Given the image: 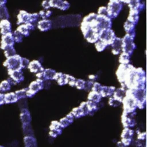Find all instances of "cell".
Here are the masks:
<instances>
[{
  "mask_svg": "<svg viewBox=\"0 0 147 147\" xmlns=\"http://www.w3.org/2000/svg\"><path fill=\"white\" fill-rule=\"evenodd\" d=\"M134 37L128 34H126L122 38V51L131 56L136 45L134 42Z\"/></svg>",
  "mask_w": 147,
  "mask_h": 147,
  "instance_id": "obj_4",
  "label": "cell"
},
{
  "mask_svg": "<svg viewBox=\"0 0 147 147\" xmlns=\"http://www.w3.org/2000/svg\"><path fill=\"white\" fill-rule=\"evenodd\" d=\"M141 2V0H121V2L127 3L130 9L133 8L137 3Z\"/></svg>",
  "mask_w": 147,
  "mask_h": 147,
  "instance_id": "obj_39",
  "label": "cell"
},
{
  "mask_svg": "<svg viewBox=\"0 0 147 147\" xmlns=\"http://www.w3.org/2000/svg\"><path fill=\"white\" fill-rule=\"evenodd\" d=\"M130 61V56L128 54L122 52L119 57V62L121 64H129Z\"/></svg>",
  "mask_w": 147,
  "mask_h": 147,
  "instance_id": "obj_30",
  "label": "cell"
},
{
  "mask_svg": "<svg viewBox=\"0 0 147 147\" xmlns=\"http://www.w3.org/2000/svg\"><path fill=\"white\" fill-rule=\"evenodd\" d=\"M34 29V25L30 24L27 23L24 24L19 25L17 28V30L23 36L27 37L30 34V32Z\"/></svg>",
  "mask_w": 147,
  "mask_h": 147,
  "instance_id": "obj_14",
  "label": "cell"
},
{
  "mask_svg": "<svg viewBox=\"0 0 147 147\" xmlns=\"http://www.w3.org/2000/svg\"><path fill=\"white\" fill-rule=\"evenodd\" d=\"M38 29L42 32H46L50 30L52 26V22L50 20H41L37 23Z\"/></svg>",
  "mask_w": 147,
  "mask_h": 147,
  "instance_id": "obj_18",
  "label": "cell"
},
{
  "mask_svg": "<svg viewBox=\"0 0 147 147\" xmlns=\"http://www.w3.org/2000/svg\"><path fill=\"white\" fill-rule=\"evenodd\" d=\"M138 138L140 140H144L146 138V133H141L138 134Z\"/></svg>",
  "mask_w": 147,
  "mask_h": 147,
  "instance_id": "obj_50",
  "label": "cell"
},
{
  "mask_svg": "<svg viewBox=\"0 0 147 147\" xmlns=\"http://www.w3.org/2000/svg\"><path fill=\"white\" fill-rule=\"evenodd\" d=\"M21 117H22V121L25 123V124H28V123H29L30 121V114L28 113V112H25L24 113L22 114H21Z\"/></svg>",
  "mask_w": 147,
  "mask_h": 147,
  "instance_id": "obj_43",
  "label": "cell"
},
{
  "mask_svg": "<svg viewBox=\"0 0 147 147\" xmlns=\"http://www.w3.org/2000/svg\"><path fill=\"white\" fill-rule=\"evenodd\" d=\"M7 2V0H0V5H5Z\"/></svg>",
  "mask_w": 147,
  "mask_h": 147,
  "instance_id": "obj_52",
  "label": "cell"
},
{
  "mask_svg": "<svg viewBox=\"0 0 147 147\" xmlns=\"http://www.w3.org/2000/svg\"><path fill=\"white\" fill-rule=\"evenodd\" d=\"M28 68L31 72L35 74H37L44 70V68L41 63L37 60H34L29 62Z\"/></svg>",
  "mask_w": 147,
  "mask_h": 147,
  "instance_id": "obj_16",
  "label": "cell"
},
{
  "mask_svg": "<svg viewBox=\"0 0 147 147\" xmlns=\"http://www.w3.org/2000/svg\"><path fill=\"white\" fill-rule=\"evenodd\" d=\"M56 72L52 69L47 68L44 69V70L36 74V76L38 79L44 80H54Z\"/></svg>",
  "mask_w": 147,
  "mask_h": 147,
  "instance_id": "obj_9",
  "label": "cell"
},
{
  "mask_svg": "<svg viewBox=\"0 0 147 147\" xmlns=\"http://www.w3.org/2000/svg\"><path fill=\"white\" fill-rule=\"evenodd\" d=\"M109 103L111 106H118L120 105L121 102H119V100H118L117 99H115L113 97H111L109 100Z\"/></svg>",
  "mask_w": 147,
  "mask_h": 147,
  "instance_id": "obj_45",
  "label": "cell"
},
{
  "mask_svg": "<svg viewBox=\"0 0 147 147\" xmlns=\"http://www.w3.org/2000/svg\"><path fill=\"white\" fill-rule=\"evenodd\" d=\"M134 134V131L129 128H125L122 131L121 137L122 142L125 146L129 145L132 142V138Z\"/></svg>",
  "mask_w": 147,
  "mask_h": 147,
  "instance_id": "obj_11",
  "label": "cell"
},
{
  "mask_svg": "<svg viewBox=\"0 0 147 147\" xmlns=\"http://www.w3.org/2000/svg\"><path fill=\"white\" fill-rule=\"evenodd\" d=\"M14 40L13 36V33H7L4 35H2L1 41V48L4 49L5 48L10 46H14Z\"/></svg>",
  "mask_w": 147,
  "mask_h": 147,
  "instance_id": "obj_10",
  "label": "cell"
},
{
  "mask_svg": "<svg viewBox=\"0 0 147 147\" xmlns=\"http://www.w3.org/2000/svg\"><path fill=\"white\" fill-rule=\"evenodd\" d=\"M107 46L108 45L105 42H103L100 40H98L95 43V48L97 50V51H98V52H102V51H104Z\"/></svg>",
  "mask_w": 147,
  "mask_h": 147,
  "instance_id": "obj_33",
  "label": "cell"
},
{
  "mask_svg": "<svg viewBox=\"0 0 147 147\" xmlns=\"http://www.w3.org/2000/svg\"><path fill=\"white\" fill-rule=\"evenodd\" d=\"M67 75L62 72H56L54 78V80H56L57 83L60 86H63L67 84Z\"/></svg>",
  "mask_w": 147,
  "mask_h": 147,
  "instance_id": "obj_21",
  "label": "cell"
},
{
  "mask_svg": "<svg viewBox=\"0 0 147 147\" xmlns=\"http://www.w3.org/2000/svg\"><path fill=\"white\" fill-rule=\"evenodd\" d=\"M122 122L123 123V126L125 128H129L131 127H134L136 125L135 121L134 119L130 117H128L125 115H122Z\"/></svg>",
  "mask_w": 147,
  "mask_h": 147,
  "instance_id": "obj_24",
  "label": "cell"
},
{
  "mask_svg": "<svg viewBox=\"0 0 147 147\" xmlns=\"http://www.w3.org/2000/svg\"><path fill=\"white\" fill-rule=\"evenodd\" d=\"M116 75L126 90L145 88V72L142 68H136L131 64H120Z\"/></svg>",
  "mask_w": 147,
  "mask_h": 147,
  "instance_id": "obj_1",
  "label": "cell"
},
{
  "mask_svg": "<svg viewBox=\"0 0 147 147\" xmlns=\"http://www.w3.org/2000/svg\"><path fill=\"white\" fill-rule=\"evenodd\" d=\"M126 90L122 87L117 88V90H115L113 95V97L117 99L119 102H122V99L126 95Z\"/></svg>",
  "mask_w": 147,
  "mask_h": 147,
  "instance_id": "obj_23",
  "label": "cell"
},
{
  "mask_svg": "<svg viewBox=\"0 0 147 147\" xmlns=\"http://www.w3.org/2000/svg\"><path fill=\"white\" fill-rule=\"evenodd\" d=\"M102 96L99 92L91 91L89 92L88 95V100L92 101L96 103H99L101 100Z\"/></svg>",
  "mask_w": 147,
  "mask_h": 147,
  "instance_id": "obj_26",
  "label": "cell"
},
{
  "mask_svg": "<svg viewBox=\"0 0 147 147\" xmlns=\"http://www.w3.org/2000/svg\"><path fill=\"white\" fill-rule=\"evenodd\" d=\"M73 121H71V119H69L67 117L63 118L62 119H60V121H59V123L60 125L61 126V127H65L67 126H68L71 123H72Z\"/></svg>",
  "mask_w": 147,
  "mask_h": 147,
  "instance_id": "obj_37",
  "label": "cell"
},
{
  "mask_svg": "<svg viewBox=\"0 0 147 147\" xmlns=\"http://www.w3.org/2000/svg\"><path fill=\"white\" fill-rule=\"evenodd\" d=\"M115 90V88L113 86H102L99 94L102 97L111 96L113 95V93Z\"/></svg>",
  "mask_w": 147,
  "mask_h": 147,
  "instance_id": "obj_20",
  "label": "cell"
},
{
  "mask_svg": "<svg viewBox=\"0 0 147 147\" xmlns=\"http://www.w3.org/2000/svg\"><path fill=\"white\" fill-rule=\"evenodd\" d=\"M9 18V14L8 9L5 5H0V19L8 20Z\"/></svg>",
  "mask_w": 147,
  "mask_h": 147,
  "instance_id": "obj_28",
  "label": "cell"
},
{
  "mask_svg": "<svg viewBox=\"0 0 147 147\" xmlns=\"http://www.w3.org/2000/svg\"><path fill=\"white\" fill-rule=\"evenodd\" d=\"M85 84V81L83 79H76L75 86L79 90H84Z\"/></svg>",
  "mask_w": 147,
  "mask_h": 147,
  "instance_id": "obj_40",
  "label": "cell"
},
{
  "mask_svg": "<svg viewBox=\"0 0 147 147\" xmlns=\"http://www.w3.org/2000/svg\"><path fill=\"white\" fill-rule=\"evenodd\" d=\"M13 82L9 78L8 80H5L2 81L0 84V92L7 91L10 89L11 85Z\"/></svg>",
  "mask_w": 147,
  "mask_h": 147,
  "instance_id": "obj_27",
  "label": "cell"
},
{
  "mask_svg": "<svg viewBox=\"0 0 147 147\" xmlns=\"http://www.w3.org/2000/svg\"><path fill=\"white\" fill-rule=\"evenodd\" d=\"M0 32L2 35L11 33V24L9 20H2L0 21Z\"/></svg>",
  "mask_w": 147,
  "mask_h": 147,
  "instance_id": "obj_17",
  "label": "cell"
},
{
  "mask_svg": "<svg viewBox=\"0 0 147 147\" xmlns=\"http://www.w3.org/2000/svg\"><path fill=\"white\" fill-rule=\"evenodd\" d=\"M26 90H27V88H24L18 91H17L15 92L18 99H22L26 96Z\"/></svg>",
  "mask_w": 147,
  "mask_h": 147,
  "instance_id": "obj_38",
  "label": "cell"
},
{
  "mask_svg": "<svg viewBox=\"0 0 147 147\" xmlns=\"http://www.w3.org/2000/svg\"><path fill=\"white\" fill-rule=\"evenodd\" d=\"M135 26H136V25L133 24V23H131L127 20L124 23V25H123L124 29H125L126 34H130L134 37H135V36H136Z\"/></svg>",
  "mask_w": 147,
  "mask_h": 147,
  "instance_id": "obj_22",
  "label": "cell"
},
{
  "mask_svg": "<svg viewBox=\"0 0 147 147\" xmlns=\"http://www.w3.org/2000/svg\"><path fill=\"white\" fill-rule=\"evenodd\" d=\"M122 7V2L117 0H110L107 7L109 17L111 19L116 18L121 12Z\"/></svg>",
  "mask_w": 147,
  "mask_h": 147,
  "instance_id": "obj_5",
  "label": "cell"
},
{
  "mask_svg": "<svg viewBox=\"0 0 147 147\" xmlns=\"http://www.w3.org/2000/svg\"><path fill=\"white\" fill-rule=\"evenodd\" d=\"M96 20L98 22V26L99 30L103 29H111L112 26L111 19L109 17L97 15Z\"/></svg>",
  "mask_w": 147,
  "mask_h": 147,
  "instance_id": "obj_8",
  "label": "cell"
},
{
  "mask_svg": "<svg viewBox=\"0 0 147 147\" xmlns=\"http://www.w3.org/2000/svg\"><path fill=\"white\" fill-rule=\"evenodd\" d=\"M76 80V79L74 76H72L71 75H67V81H68L67 83H68L69 86H71L72 87L75 86Z\"/></svg>",
  "mask_w": 147,
  "mask_h": 147,
  "instance_id": "obj_46",
  "label": "cell"
},
{
  "mask_svg": "<svg viewBox=\"0 0 147 147\" xmlns=\"http://www.w3.org/2000/svg\"><path fill=\"white\" fill-rule=\"evenodd\" d=\"M13 38H14L15 42L19 43V42H22L24 36L18 31L16 30L13 33Z\"/></svg>",
  "mask_w": 147,
  "mask_h": 147,
  "instance_id": "obj_36",
  "label": "cell"
},
{
  "mask_svg": "<svg viewBox=\"0 0 147 147\" xmlns=\"http://www.w3.org/2000/svg\"><path fill=\"white\" fill-rule=\"evenodd\" d=\"M4 55L6 58L10 57L16 55V51L14 46H10L5 48L4 49Z\"/></svg>",
  "mask_w": 147,
  "mask_h": 147,
  "instance_id": "obj_29",
  "label": "cell"
},
{
  "mask_svg": "<svg viewBox=\"0 0 147 147\" xmlns=\"http://www.w3.org/2000/svg\"><path fill=\"white\" fill-rule=\"evenodd\" d=\"M88 78L90 80L93 82V81L96 80L98 79V76H97V75H90L88 76Z\"/></svg>",
  "mask_w": 147,
  "mask_h": 147,
  "instance_id": "obj_51",
  "label": "cell"
},
{
  "mask_svg": "<svg viewBox=\"0 0 147 147\" xmlns=\"http://www.w3.org/2000/svg\"><path fill=\"white\" fill-rule=\"evenodd\" d=\"M39 14L38 13H31V17H30V23L34 25L36 23H37L39 19Z\"/></svg>",
  "mask_w": 147,
  "mask_h": 147,
  "instance_id": "obj_42",
  "label": "cell"
},
{
  "mask_svg": "<svg viewBox=\"0 0 147 147\" xmlns=\"http://www.w3.org/2000/svg\"><path fill=\"white\" fill-rule=\"evenodd\" d=\"M31 17V13H28L25 10H20L17 14V22L18 25L30 23Z\"/></svg>",
  "mask_w": 147,
  "mask_h": 147,
  "instance_id": "obj_15",
  "label": "cell"
},
{
  "mask_svg": "<svg viewBox=\"0 0 147 147\" xmlns=\"http://www.w3.org/2000/svg\"><path fill=\"white\" fill-rule=\"evenodd\" d=\"M41 6L44 7V9H48L50 8V5H49V0H44L42 2Z\"/></svg>",
  "mask_w": 147,
  "mask_h": 147,
  "instance_id": "obj_49",
  "label": "cell"
},
{
  "mask_svg": "<svg viewBox=\"0 0 147 147\" xmlns=\"http://www.w3.org/2000/svg\"><path fill=\"white\" fill-rule=\"evenodd\" d=\"M82 32L86 40L90 43H95L99 40V31L91 27L88 23L82 21L80 26Z\"/></svg>",
  "mask_w": 147,
  "mask_h": 147,
  "instance_id": "obj_2",
  "label": "cell"
},
{
  "mask_svg": "<svg viewBox=\"0 0 147 147\" xmlns=\"http://www.w3.org/2000/svg\"><path fill=\"white\" fill-rule=\"evenodd\" d=\"M26 147H37L36 140L32 136H28L25 138Z\"/></svg>",
  "mask_w": 147,
  "mask_h": 147,
  "instance_id": "obj_32",
  "label": "cell"
},
{
  "mask_svg": "<svg viewBox=\"0 0 147 147\" xmlns=\"http://www.w3.org/2000/svg\"><path fill=\"white\" fill-rule=\"evenodd\" d=\"M8 74L13 83H19L24 79L22 69L8 71Z\"/></svg>",
  "mask_w": 147,
  "mask_h": 147,
  "instance_id": "obj_12",
  "label": "cell"
},
{
  "mask_svg": "<svg viewBox=\"0 0 147 147\" xmlns=\"http://www.w3.org/2000/svg\"><path fill=\"white\" fill-rule=\"evenodd\" d=\"M71 114H72L74 117H75V118H80L83 115H84L83 111L79 107L74 109L72 110V111L71 112Z\"/></svg>",
  "mask_w": 147,
  "mask_h": 147,
  "instance_id": "obj_35",
  "label": "cell"
},
{
  "mask_svg": "<svg viewBox=\"0 0 147 147\" xmlns=\"http://www.w3.org/2000/svg\"><path fill=\"white\" fill-rule=\"evenodd\" d=\"M97 14L100 15V16H103L109 17L107 7H106V6H101V7H100L98 9V14Z\"/></svg>",
  "mask_w": 147,
  "mask_h": 147,
  "instance_id": "obj_41",
  "label": "cell"
},
{
  "mask_svg": "<svg viewBox=\"0 0 147 147\" xmlns=\"http://www.w3.org/2000/svg\"><path fill=\"white\" fill-rule=\"evenodd\" d=\"M102 85L98 83V82H94L93 83V85L92 86V88H91V91H95V92H100V90H101V88H102Z\"/></svg>",
  "mask_w": 147,
  "mask_h": 147,
  "instance_id": "obj_44",
  "label": "cell"
},
{
  "mask_svg": "<svg viewBox=\"0 0 147 147\" xmlns=\"http://www.w3.org/2000/svg\"><path fill=\"white\" fill-rule=\"evenodd\" d=\"M139 20V13L133 10H130L129 14L127 17V21L136 25Z\"/></svg>",
  "mask_w": 147,
  "mask_h": 147,
  "instance_id": "obj_25",
  "label": "cell"
},
{
  "mask_svg": "<svg viewBox=\"0 0 147 147\" xmlns=\"http://www.w3.org/2000/svg\"><path fill=\"white\" fill-rule=\"evenodd\" d=\"M50 7H56L61 10H67L69 9L70 4L67 1L63 0H49Z\"/></svg>",
  "mask_w": 147,
  "mask_h": 147,
  "instance_id": "obj_13",
  "label": "cell"
},
{
  "mask_svg": "<svg viewBox=\"0 0 147 147\" xmlns=\"http://www.w3.org/2000/svg\"><path fill=\"white\" fill-rule=\"evenodd\" d=\"M29 62L30 61L28 59H26L25 57H22V69L27 68L29 65Z\"/></svg>",
  "mask_w": 147,
  "mask_h": 147,
  "instance_id": "obj_48",
  "label": "cell"
},
{
  "mask_svg": "<svg viewBox=\"0 0 147 147\" xmlns=\"http://www.w3.org/2000/svg\"><path fill=\"white\" fill-rule=\"evenodd\" d=\"M52 14V11L48 10V9H44V10H40V12L38 13L39 16L40 17H41L42 18V20L48 19V18H49L51 17Z\"/></svg>",
  "mask_w": 147,
  "mask_h": 147,
  "instance_id": "obj_34",
  "label": "cell"
},
{
  "mask_svg": "<svg viewBox=\"0 0 147 147\" xmlns=\"http://www.w3.org/2000/svg\"><path fill=\"white\" fill-rule=\"evenodd\" d=\"M22 59L21 56L16 54L13 56L6 58L3 63V65L7 69V71L22 69Z\"/></svg>",
  "mask_w": 147,
  "mask_h": 147,
  "instance_id": "obj_3",
  "label": "cell"
},
{
  "mask_svg": "<svg viewBox=\"0 0 147 147\" xmlns=\"http://www.w3.org/2000/svg\"><path fill=\"white\" fill-rule=\"evenodd\" d=\"M18 100V98L14 92H10L4 95V100L6 102H14Z\"/></svg>",
  "mask_w": 147,
  "mask_h": 147,
  "instance_id": "obj_31",
  "label": "cell"
},
{
  "mask_svg": "<svg viewBox=\"0 0 147 147\" xmlns=\"http://www.w3.org/2000/svg\"><path fill=\"white\" fill-rule=\"evenodd\" d=\"M116 38L114 32L111 29H103L99 33V40L105 42L108 46L111 45Z\"/></svg>",
  "mask_w": 147,
  "mask_h": 147,
  "instance_id": "obj_6",
  "label": "cell"
},
{
  "mask_svg": "<svg viewBox=\"0 0 147 147\" xmlns=\"http://www.w3.org/2000/svg\"><path fill=\"white\" fill-rule=\"evenodd\" d=\"M111 45L112 47V53L115 55L119 54L122 51V38L116 37Z\"/></svg>",
  "mask_w": 147,
  "mask_h": 147,
  "instance_id": "obj_19",
  "label": "cell"
},
{
  "mask_svg": "<svg viewBox=\"0 0 147 147\" xmlns=\"http://www.w3.org/2000/svg\"><path fill=\"white\" fill-rule=\"evenodd\" d=\"M117 1H120V2H121V0H117Z\"/></svg>",
  "mask_w": 147,
  "mask_h": 147,
  "instance_id": "obj_53",
  "label": "cell"
},
{
  "mask_svg": "<svg viewBox=\"0 0 147 147\" xmlns=\"http://www.w3.org/2000/svg\"><path fill=\"white\" fill-rule=\"evenodd\" d=\"M94 82L91 80H88V81H85V84H84V90L86 91H88L90 90H91L92 86L93 85Z\"/></svg>",
  "mask_w": 147,
  "mask_h": 147,
  "instance_id": "obj_47",
  "label": "cell"
},
{
  "mask_svg": "<svg viewBox=\"0 0 147 147\" xmlns=\"http://www.w3.org/2000/svg\"><path fill=\"white\" fill-rule=\"evenodd\" d=\"M44 81L40 79H37V80L31 82L26 90V96H33L36 92L42 90L44 88Z\"/></svg>",
  "mask_w": 147,
  "mask_h": 147,
  "instance_id": "obj_7",
  "label": "cell"
}]
</instances>
